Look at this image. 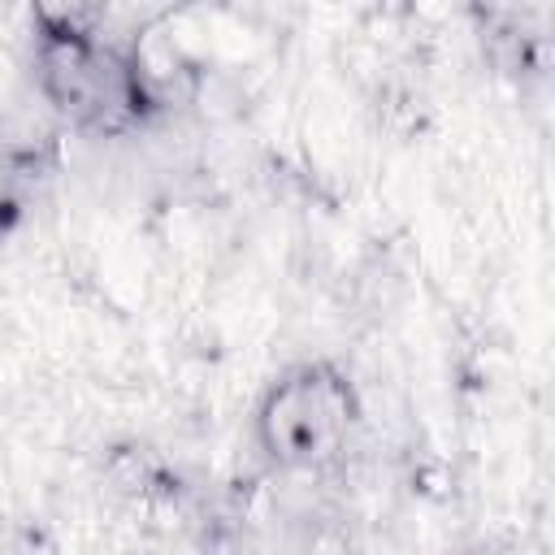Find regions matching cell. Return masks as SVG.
I'll return each instance as SVG.
<instances>
[{
	"instance_id": "obj_1",
	"label": "cell",
	"mask_w": 555,
	"mask_h": 555,
	"mask_svg": "<svg viewBox=\"0 0 555 555\" xmlns=\"http://www.w3.org/2000/svg\"><path fill=\"white\" fill-rule=\"evenodd\" d=\"M30 74L43 104L87 134L134 130L156 108L139 56L74 13H39L30 39Z\"/></svg>"
},
{
	"instance_id": "obj_2",
	"label": "cell",
	"mask_w": 555,
	"mask_h": 555,
	"mask_svg": "<svg viewBox=\"0 0 555 555\" xmlns=\"http://www.w3.org/2000/svg\"><path fill=\"white\" fill-rule=\"evenodd\" d=\"M360 421L351 377L330 360H304L286 369L256 403L251 434L260 455L286 473H317L347 451Z\"/></svg>"
},
{
	"instance_id": "obj_3",
	"label": "cell",
	"mask_w": 555,
	"mask_h": 555,
	"mask_svg": "<svg viewBox=\"0 0 555 555\" xmlns=\"http://www.w3.org/2000/svg\"><path fill=\"white\" fill-rule=\"evenodd\" d=\"M13 217H17V204H13V195L0 186V238L9 234V225H13Z\"/></svg>"
}]
</instances>
